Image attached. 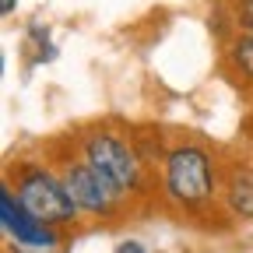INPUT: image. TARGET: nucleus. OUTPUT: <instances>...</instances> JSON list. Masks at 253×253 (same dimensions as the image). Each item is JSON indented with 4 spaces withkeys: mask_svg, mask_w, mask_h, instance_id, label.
Listing matches in <instances>:
<instances>
[{
    "mask_svg": "<svg viewBox=\"0 0 253 253\" xmlns=\"http://www.w3.org/2000/svg\"><path fill=\"white\" fill-rule=\"evenodd\" d=\"M162 186L172 204L186 211H201L214 201L218 176L211 166V155L201 144H179L166 155V169H162Z\"/></svg>",
    "mask_w": 253,
    "mask_h": 253,
    "instance_id": "obj_1",
    "label": "nucleus"
},
{
    "mask_svg": "<svg viewBox=\"0 0 253 253\" xmlns=\"http://www.w3.org/2000/svg\"><path fill=\"white\" fill-rule=\"evenodd\" d=\"M81 155L84 162L99 172L113 190H120V194H134V190L141 186V155L126 144L120 134L113 130H91L81 144Z\"/></svg>",
    "mask_w": 253,
    "mask_h": 253,
    "instance_id": "obj_2",
    "label": "nucleus"
},
{
    "mask_svg": "<svg viewBox=\"0 0 253 253\" xmlns=\"http://www.w3.org/2000/svg\"><path fill=\"white\" fill-rule=\"evenodd\" d=\"M18 201L42 221L49 225H71V221L81 214L78 204L71 201L67 186L56 172H49L46 166H25L18 172Z\"/></svg>",
    "mask_w": 253,
    "mask_h": 253,
    "instance_id": "obj_3",
    "label": "nucleus"
},
{
    "mask_svg": "<svg viewBox=\"0 0 253 253\" xmlns=\"http://www.w3.org/2000/svg\"><path fill=\"white\" fill-rule=\"evenodd\" d=\"M60 179H63V186H67V194H71V201L78 204L81 214L106 218V214L116 211V204L123 197L120 190H113L88 162H67L60 169Z\"/></svg>",
    "mask_w": 253,
    "mask_h": 253,
    "instance_id": "obj_4",
    "label": "nucleus"
},
{
    "mask_svg": "<svg viewBox=\"0 0 253 253\" xmlns=\"http://www.w3.org/2000/svg\"><path fill=\"white\" fill-rule=\"evenodd\" d=\"M0 225H4L7 239L14 246H28V250H53L56 246V225L36 218L7 186H0Z\"/></svg>",
    "mask_w": 253,
    "mask_h": 253,
    "instance_id": "obj_5",
    "label": "nucleus"
},
{
    "mask_svg": "<svg viewBox=\"0 0 253 253\" xmlns=\"http://www.w3.org/2000/svg\"><path fill=\"white\" fill-rule=\"evenodd\" d=\"M225 201H229V211L243 214V218H253V172H236L225 186Z\"/></svg>",
    "mask_w": 253,
    "mask_h": 253,
    "instance_id": "obj_6",
    "label": "nucleus"
},
{
    "mask_svg": "<svg viewBox=\"0 0 253 253\" xmlns=\"http://www.w3.org/2000/svg\"><path fill=\"white\" fill-rule=\"evenodd\" d=\"M225 60L243 81H253V32H239L225 49Z\"/></svg>",
    "mask_w": 253,
    "mask_h": 253,
    "instance_id": "obj_7",
    "label": "nucleus"
},
{
    "mask_svg": "<svg viewBox=\"0 0 253 253\" xmlns=\"http://www.w3.org/2000/svg\"><path fill=\"white\" fill-rule=\"evenodd\" d=\"M232 21L243 32H253V0H236L232 4Z\"/></svg>",
    "mask_w": 253,
    "mask_h": 253,
    "instance_id": "obj_8",
    "label": "nucleus"
},
{
    "mask_svg": "<svg viewBox=\"0 0 253 253\" xmlns=\"http://www.w3.org/2000/svg\"><path fill=\"white\" fill-rule=\"evenodd\" d=\"M113 253H144V246H141L137 239H123V243H120Z\"/></svg>",
    "mask_w": 253,
    "mask_h": 253,
    "instance_id": "obj_9",
    "label": "nucleus"
},
{
    "mask_svg": "<svg viewBox=\"0 0 253 253\" xmlns=\"http://www.w3.org/2000/svg\"><path fill=\"white\" fill-rule=\"evenodd\" d=\"M18 7V0H0V14H14Z\"/></svg>",
    "mask_w": 253,
    "mask_h": 253,
    "instance_id": "obj_10",
    "label": "nucleus"
},
{
    "mask_svg": "<svg viewBox=\"0 0 253 253\" xmlns=\"http://www.w3.org/2000/svg\"><path fill=\"white\" fill-rule=\"evenodd\" d=\"M14 253H46V250H28V246H18Z\"/></svg>",
    "mask_w": 253,
    "mask_h": 253,
    "instance_id": "obj_11",
    "label": "nucleus"
}]
</instances>
